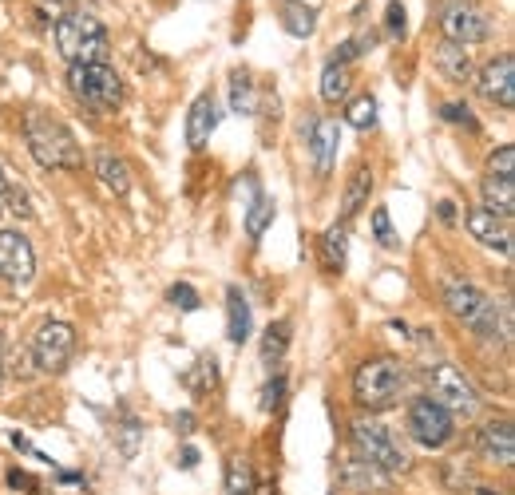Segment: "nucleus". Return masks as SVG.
I'll list each match as a JSON object with an SVG mask.
<instances>
[{
    "label": "nucleus",
    "mask_w": 515,
    "mask_h": 495,
    "mask_svg": "<svg viewBox=\"0 0 515 495\" xmlns=\"http://www.w3.org/2000/svg\"><path fill=\"white\" fill-rule=\"evenodd\" d=\"M12 448H16V452H36V448H32V444H28V440H24V436H20V432H16V436H12Z\"/></svg>",
    "instance_id": "obj_42"
},
{
    "label": "nucleus",
    "mask_w": 515,
    "mask_h": 495,
    "mask_svg": "<svg viewBox=\"0 0 515 495\" xmlns=\"http://www.w3.org/2000/svg\"><path fill=\"white\" fill-rule=\"evenodd\" d=\"M345 119L357 127V131H373L377 127V99L373 96H361L349 103V111H345Z\"/></svg>",
    "instance_id": "obj_31"
},
{
    "label": "nucleus",
    "mask_w": 515,
    "mask_h": 495,
    "mask_svg": "<svg viewBox=\"0 0 515 495\" xmlns=\"http://www.w3.org/2000/svg\"><path fill=\"white\" fill-rule=\"evenodd\" d=\"M436 24L444 32V40L468 48V44H480L492 36V16L476 4V0H440L436 4Z\"/></svg>",
    "instance_id": "obj_6"
},
{
    "label": "nucleus",
    "mask_w": 515,
    "mask_h": 495,
    "mask_svg": "<svg viewBox=\"0 0 515 495\" xmlns=\"http://www.w3.org/2000/svg\"><path fill=\"white\" fill-rule=\"evenodd\" d=\"M492 175H500V179H512V167H515V147H500L496 155H492Z\"/></svg>",
    "instance_id": "obj_36"
},
{
    "label": "nucleus",
    "mask_w": 515,
    "mask_h": 495,
    "mask_svg": "<svg viewBox=\"0 0 515 495\" xmlns=\"http://www.w3.org/2000/svg\"><path fill=\"white\" fill-rule=\"evenodd\" d=\"M369 191H373V171H369V167H357V171L349 175L345 195H341V222H353V218H357V210L369 202Z\"/></svg>",
    "instance_id": "obj_21"
},
{
    "label": "nucleus",
    "mask_w": 515,
    "mask_h": 495,
    "mask_svg": "<svg viewBox=\"0 0 515 495\" xmlns=\"http://www.w3.org/2000/svg\"><path fill=\"white\" fill-rule=\"evenodd\" d=\"M183 464L195 468V464H199V452H195V448H183Z\"/></svg>",
    "instance_id": "obj_43"
},
{
    "label": "nucleus",
    "mask_w": 515,
    "mask_h": 495,
    "mask_svg": "<svg viewBox=\"0 0 515 495\" xmlns=\"http://www.w3.org/2000/svg\"><path fill=\"white\" fill-rule=\"evenodd\" d=\"M214 385H218V361H214V357H199L195 369L187 373V389L195 396H206Z\"/></svg>",
    "instance_id": "obj_28"
},
{
    "label": "nucleus",
    "mask_w": 515,
    "mask_h": 495,
    "mask_svg": "<svg viewBox=\"0 0 515 495\" xmlns=\"http://www.w3.org/2000/svg\"><path fill=\"white\" fill-rule=\"evenodd\" d=\"M214 127H218V103H214L210 92H203L191 103V111H187V147L203 151L210 143V135H214Z\"/></svg>",
    "instance_id": "obj_13"
},
{
    "label": "nucleus",
    "mask_w": 515,
    "mask_h": 495,
    "mask_svg": "<svg viewBox=\"0 0 515 495\" xmlns=\"http://www.w3.org/2000/svg\"><path fill=\"white\" fill-rule=\"evenodd\" d=\"M0 179H4V167H0Z\"/></svg>",
    "instance_id": "obj_48"
},
{
    "label": "nucleus",
    "mask_w": 515,
    "mask_h": 495,
    "mask_svg": "<svg viewBox=\"0 0 515 495\" xmlns=\"http://www.w3.org/2000/svg\"><path fill=\"white\" fill-rule=\"evenodd\" d=\"M282 400H286V373H274L262 389V408L274 412V408H282Z\"/></svg>",
    "instance_id": "obj_33"
},
{
    "label": "nucleus",
    "mask_w": 515,
    "mask_h": 495,
    "mask_svg": "<svg viewBox=\"0 0 515 495\" xmlns=\"http://www.w3.org/2000/svg\"><path fill=\"white\" fill-rule=\"evenodd\" d=\"M230 107L238 115H254V84H250L246 72H234L230 76Z\"/></svg>",
    "instance_id": "obj_30"
},
{
    "label": "nucleus",
    "mask_w": 515,
    "mask_h": 495,
    "mask_svg": "<svg viewBox=\"0 0 515 495\" xmlns=\"http://www.w3.org/2000/svg\"><path fill=\"white\" fill-rule=\"evenodd\" d=\"M167 297H171V305H179L183 313H195L203 301H199V290L195 286H187V282H179V286H171L167 290Z\"/></svg>",
    "instance_id": "obj_34"
},
{
    "label": "nucleus",
    "mask_w": 515,
    "mask_h": 495,
    "mask_svg": "<svg viewBox=\"0 0 515 495\" xmlns=\"http://www.w3.org/2000/svg\"><path fill=\"white\" fill-rule=\"evenodd\" d=\"M428 385H432V400L444 404L448 412L472 416V412L480 408V396L472 389V381H468L460 369H452V365H436L432 377H428Z\"/></svg>",
    "instance_id": "obj_10"
},
{
    "label": "nucleus",
    "mask_w": 515,
    "mask_h": 495,
    "mask_svg": "<svg viewBox=\"0 0 515 495\" xmlns=\"http://www.w3.org/2000/svg\"><path fill=\"white\" fill-rule=\"evenodd\" d=\"M345 92H349L345 68L341 64H325V72H321V99L325 103H337V99H345Z\"/></svg>",
    "instance_id": "obj_29"
},
{
    "label": "nucleus",
    "mask_w": 515,
    "mask_h": 495,
    "mask_svg": "<svg viewBox=\"0 0 515 495\" xmlns=\"http://www.w3.org/2000/svg\"><path fill=\"white\" fill-rule=\"evenodd\" d=\"M373 238H377V246H385V250H397V246H401V238H397L393 218H389V210H385V206H377V210H373Z\"/></svg>",
    "instance_id": "obj_32"
},
{
    "label": "nucleus",
    "mask_w": 515,
    "mask_h": 495,
    "mask_svg": "<svg viewBox=\"0 0 515 495\" xmlns=\"http://www.w3.org/2000/svg\"><path fill=\"white\" fill-rule=\"evenodd\" d=\"M0 274H4L12 286H28L32 274H36L32 242H28L20 230H0Z\"/></svg>",
    "instance_id": "obj_11"
},
{
    "label": "nucleus",
    "mask_w": 515,
    "mask_h": 495,
    "mask_svg": "<svg viewBox=\"0 0 515 495\" xmlns=\"http://www.w3.org/2000/svg\"><path fill=\"white\" fill-rule=\"evenodd\" d=\"M0 385H4V365H0Z\"/></svg>",
    "instance_id": "obj_45"
},
{
    "label": "nucleus",
    "mask_w": 515,
    "mask_h": 495,
    "mask_svg": "<svg viewBox=\"0 0 515 495\" xmlns=\"http://www.w3.org/2000/svg\"><path fill=\"white\" fill-rule=\"evenodd\" d=\"M24 143H28L32 159L48 171H80L84 167V151H80L76 135L44 111H32L24 119Z\"/></svg>",
    "instance_id": "obj_1"
},
{
    "label": "nucleus",
    "mask_w": 515,
    "mask_h": 495,
    "mask_svg": "<svg viewBox=\"0 0 515 495\" xmlns=\"http://www.w3.org/2000/svg\"><path fill=\"white\" fill-rule=\"evenodd\" d=\"M476 495H496V492H484V488H480V492H476Z\"/></svg>",
    "instance_id": "obj_47"
},
{
    "label": "nucleus",
    "mask_w": 515,
    "mask_h": 495,
    "mask_svg": "<svg viewBox=\"0 0 515 495\" xmlns=\"http://www.w3.org/2000/svg\"><path fill=\"white\" fill-rule=\"evenodd\" d=\"M385 28H389V36H405V28H409V12H405V4H401V0H389V8H385Z\"/></svg>",
    "instance_id": "obj_35"
},
{
    "label": "nucleus",
    "mask_w": 515,
    "mask_h": 495,
    "mask_svg": "<svg viewBox=\"0 0 515 495\" xmlns=\"http://www.w3.org/2000/svg\"><path fill=\"white\" fill-rule=\"evenodd\" d=\"M432 60H436L440 76H448L452 84H468L472 80V56H468V48H460L452 40H440L436 52H432Z\"/></svg>",
    "instance_id": "obj_16"
},
{
    "label": "nucleus",
    "mask_w": 515,
    "mask_h": 495,
    "mask_svg": "<svg viewBox=\"0 0 515 495\" xmlns=\"http://www.w3.org/2000/svg\"><path fill=\"white\" fill-rule=\"evenodd\" d=\"M135 440H139V424L127 420V424H123V440H119V444H123V456H135Z\"/></svg>",
    "instance_id": "obj_38"
},
{
    "label": "nucleus",
    "mask_w": 515,
    "mask_h": 495,
    "mask_svg": "<svg viewBox=\"0 0 515 495\" xmlns=\"http://www.w3.org/2000/svg\"><path fill=\"white\" fill-rule=\"evenodd\" d=\"M175 428H179V432H191V428H195V416H191V412H183V416L175 420Z\"/></svg>",
    "instance_id": "obj_41"
},
{
    "label": "nucleus",
    "mask_w": 515,
    "mask_h": 495,
    "mask_svg": "<svg viewBox=\"0 0 515 495\" xmlns=\"http://www.w3.org/2000/svg\"><path fill=\"white\" fill-rule=\"evenodd\" d=\"M270 222H274V198L262 195V191H254V202H250V210H246V234L258 242V238L266 234Z\"/></svg>",
    "instance_id": "obj_23"
},
{
    "label": "nucleus",
    "mask_w": 515,
    "mask_h": 495,
    "mask_svg": "<svg viewBox=\"0 0 515 495\" xmlns=\"http://www.w3.org/2000/svg\"><path fill=\"white\" fill-rule=\"evenodd\" d=\"M480 96L500 103V107H515V60L508 52L496 56V60L480 72Z\"/></svg>",
    "instance_id": "obj_12"
},
{
    "label": "nucleus",
    "mask_w": 515,
    "mask_h": 495,
    "mask_svg": "<svg viewBox=\"0 0 515 495\" xmlns=\"http://www.w3.org/2000/svg\"><path fill=\"white\" fill-rule=\"evenodd\" d=\"M72 353H76V329L68 321H48V325L36 329V337H32V365L40 373H48V377L64 373Z\"/></svg>",
    "instance_id": "obj_8"
},
{
    "label": "nucleus",
    "mask_w": 515,
    "mask_h": 495,
    "mask_svg": "<svg viewBox=\"0 0 515 495\" xmlns=\"http://www.w3.org/2000/svg\"><path fill=\"white\" fill-rule=\"evenodd\" d=\"M68 88L92 111H115L123 103V84L111 64H68Z\"/></svg>",
    "instance_id": "obj_5"
},
{
    "label": "nucleus",
    "mask_w": 515,
    "mask_h": 495,
    "mask_svg": "<svg viewBox=\"0 0 515 495\" xmlns=\"http://www.w3.org/2000/svg\"><path fill=\"white\" fill-rule=\"evenodd\" d=\"M480 195H484V210H492L496 218L512 222V214H515V183L512 179L488 175V179L480 183Z\"/></svg>",
    "instance_id": "obj_19"
},
{
    "label": "nucleus",
    "mask_w": 515,
    "mask_h": 495,
    "mask_svg": "<svg viewBox=\"0 0 515 495\" xmlns=\"http://www.w3.org/2000/svg\"><path fill=\"white\" fill-rule=\"evenodd\" d=\"M290 349V321H274L262 333V361H282Z\"/></svg>",
    "instance_id": "obj_25"
},
{
    "label": "nucleus",
    "mask_w": 515,
    "mask_h": 495,
    "mask_svg": "<svg viewBox=\"0 0 515 495\" xmlns=\"http://www.w3.org/2000/svg\"><path fill=\"white\" fill-rule=\"evenodd\" d=\"M250 492H254V468H250V460L230 456V464H226V495H250Z\"/></svg>",
    "instance_id": "obj_24"
},
{
    "label": "nucleus",
    "mask_w": 515,
    "mask_h": 495,
    "mask_svg": "<svg viewBox=\"0 0 515 495\" xmlns=\"http://www.w3.org/2000/svg\"><path fill=\"white\" fill-rule=\"evenodd\" d=\"M468 230L484 242V246H492V250H500V254H512V230H508V222L504 218H496L492 210H468Z\"/></svg>",
    "instance_id": "obj_14"
},
{
    "label": "nucleus",
    "mask_w": 515,
    "mask_h": 495,
    "mask_svg": "<svg viewBox=\"0 0 515 495\" xmlns=\"http://www.w3.org/2000/svg\"><path fill=\"white\" fill-rule=\"evenodd\" d=\"M480 448H484V456L488 460H496V464H512L515 460V436H512V424L508 420H492L488 428H484V436H480Z\"/></svg>",
    "instance_id": "obj_17"
},
{
    "label": "nucleus",
    "mask_w": 515,
    "mask_h": 495,
    "mask_svg": "<svg viewBox=\"0 0 515 495\" xmlns=\"http://www.w3.org/2000/svg\"><path fill=\"white\" fill-rule=\"evenodd\" d=\"M96 175H100V183L115 198H123L131 191V171H127V163H123L115 151H107V147L96 151Z\"/></svg>",
    "instance_id": "obj_18"
},
{
    "label": "nucleus",
    "mask_w": 515,
    "mask_h": 495,
    "mask_svg": "<svg viewBox=\"0 0 515 495\" xmlns=\"http://www.w3.org/2000/svg\"><path fill=\"white\" fill-rule=\"evenodd\" d=\"M0 353H4V333H0Z\"/></svg>",
    "instance_id": "obj_46"
},
{
    "label": "nucleus",
    "mask_w": 515,
    "mask_h": 495,
    "mask_svg": "<svg viewBox=\"0 0 515 495\" xmlns=\"http://www.w3.org/2000/svg\"><path fill=\"white\" fill-rule=\"evenodd\" d=\"M250 495H274V488H258V492H250Z\"/></svg>",
    "instance_id": "obj_44"
},
{
    "label": "nucleus",
    "mask_w": 515,
    "mask_h": 495,
    "mask_svg": "<svg viewBox=\"0 0 515 495\" xmlns=\"http://www.w3.org/2000/svg\"><path fill=\"white\" fill-rule=\"evenodd\" d=\"M345 226H329L325 234H321V262H325V270H345Z\"/></svg>",
    "instance_id": "obj_22"
},
{
    "label": "nucleus",
    "mask_w": 515,
    "mask_h": 495,
    "mask_svg": "<svg viewBox=\"0 0 515 495\" xmlns=\"http://www.w3.org/2000/svg\"><path fill=\"white\" fill-rule=\"evenodd\" d=\"M353 440H357V452H361L373 468H381L385 476L409 472V456L401 452V444L393 440V432H389L385 424L361 416V420H353Z\"/></svg>",
    "instance_id": "obj_7"
},
{
    "label": "nucleus",
    "mask_w": 515,
    "mask_h": 495,
    "mask_svg": "<svg viewBox=\"0 0 515 495\" xmlns=\"http://www.w3.org/2000/svg\"><path fill=\"white\" fill-rule=\"evenodd\" d=\"M440 115H444L448 123H464V127H476V119H472L468 103H444V107H440Z\"/></svg>",
    "instance_id": "obj_37"
},
{
    "label": "nucleus",
    "mask_w": 515,
    "mask_h": 495,
    "mask_svg": "<svg viewBox=\"0 0 515 495\" xmlns=\"http://www.w3.org/2000/svg\"><path fill=\"white\" fill-rule=\"evenodd\" d=\"M436 210H440V222H448V226H452V222H456V206H452V202H448V198H444V202H440V206H436Z\"/></svg>",
    "instance_id": "obj_40"
},
{
    "label": "nucleus",
    "mask_w": 515,
    "mask_h": 495,
    "mask_svg": "<svg viewBox=\"0 0 515 495\" xmlns=\"http://www.w3.org/2000/svg\"><path fill=\"white\" fill-rule=\"evenodd\" d=\"M337 143H341V131H337L333 119H313V123H309V151H313L317 175H329V171H333Z\"/></svg>",
    "instance_id": "obj_15"
},
{
    "label": "nucleus",
    "mask_w": 515,
    "mask_h": 495,
    "mask_svg": "<svg viewBox=\"0 0 515 495\" xmlns=\"http://www.w3.org/2000/svg\"><path fill=\"white\" fill-rule=\"evenodd\" d=\"M444 305H448V313L452 317H460L468 329H476L480 337H512V313L504 309V305H492V297L480 294L476 286H468V282H460V278H452L448 286H444Z\"/></svg>",
    "instance_id": "obj_2"
},
{
    "label": "nucleus",
    "mask_w": 515,
    "mask_h": 495,
    "mask_svg": "<svg viewBox=\"0 0 515 495\" xmlns=\"http://www.w3.org/2000/svg\"><path fill=\"white\" fill-rule=\"evenodd\" d=\"M409 432L420 448H444L452 440V412L432 396H420L409 404Z\"/></svg>",
    "instance_id": "obj_9"
},
{
    "label": "nucleus",
    "mask_w": 515,
    "mask_h": 495,
    "mask_svg": "<svg viewBox=\"0 0 515 495\" xmlns=\"http://www.w3.org/2000/svg\"><path fill=\"white\" fill-rule=\"evenodd\" d=\"M226 337H230L234 345H242V341L250 337V301L242 297L238 286L226 290Z\"/></svg>",
    "instance_id": "obj_20"
},
{
    "label": "nucleus",
    "mask_w": 515,
    "mask_h": 495,
    "mask_svg": "<svg viewBox=\"0 0 515 495\" xmlns=\"http://www.w3.org/2000/svg\"><path fill=\"white\" fill-rule=\"evenodd\" d=\"M52 36H56V48L68 64H107L111 40H107V28L92 12H64L56 20Z\"/></svg>",
    "instance_id": "obj_3"
},
{
    "label": "nucleus",
    "mask_w": 515,
    "mask_h": 495,
    "mask_svg": "<svg viewBox=\"0 0 515 495\" xmlns=\"http://www.w3.org/2000/svg\"><path fill=\"white\" fill-rule=\"evenodd\" d=\"M0 206H8L12 214H20V218H36V210H32V198L28 191L20 187V183H12L8 175L0 179Z\"/></svg>",
    "instance_id": "obj_27"
},
{
    "label": "nucleus",
    "mask_w": 515,
    "mask_h": 495,
    "mask_svg": "<svg viewBox=\"0 0 515 495\" xmlns=\"http://www.w3.org/2000/svg\"><path fill=\"white\" fill-rule=\"evenodd\" d=\"M8 484H12V488H24V492H36V488H40V484H36L32 476H24V472H8Z\"/></svg>",
    "instance_id": "obj_39"
},
{
    "label": "nucleus",
    "mask_w": 515,
    "mask_h": 495,
    "mask_svg": "<svg viewBox=\"0 0 515 495\" xmlns=\"http://www.w3.org/2000/svg\"><path fill=\"white\" fill-rule=\"evenodd\" d=\"M405 389V365L397 357H373L357 369L353 377V396L361 408H389Z\"/></svg>",
    "instance_id": "obj_4"
},
{
    "label": "nucleus",
    "mask_w": 515,
    "mask_h": 495,
    "mask_svg": "<svg viewBox=\"0 0 515 495\" xmlns=\"http://www.w3.org/2000/svg\"><path fill=\"white\" fill-rule=\"evenodd\" d=\"M313 8H306V4H298V0H286L282 4V24H286V32L290 36H309L313 32Z\"/></svg>",
    "instance_id": "obj_26"
}]
</instances>
